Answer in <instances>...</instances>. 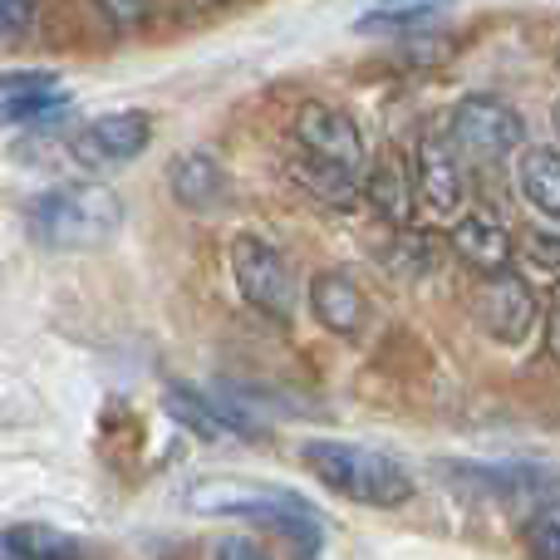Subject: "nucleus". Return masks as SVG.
Listing matches in <instances>:
<instances>
[{"mask_svg": "<svg viewBox=\"0 0 560 560\" xmlns=\"http://www.w3.org/2000/svg\"><path fill=\"white\" fill-rule=\"evenodd\" d=\"M300 467L315 477L319 487H329L335 497L354 506H378V512H398L413 497V477L384 447L345 443V438H310L300 443Z\"/></svg>", "mask_w": 560, "mask_h": 560, "instance_id": "nucleus-1", "label": "nucleus"}, {"mask_svg": "<svg viewBox=\"0 0 560 560\" xmlns=\"http://www.w3.org/2000/svg\"><path fill=\"white\" fill-rule=\"evenodd\" d=\"M30 232L49 246V252H94V246L114 242L124 226V197L108 183H74L39 192L25 207Z\"/></svg>", "mask_w": 560, "mask_h": 560, "instance_id": "nucleus-2", "label": "nucleus"}, {"mask_svg": "<svg viewBox=\"0 0 560 560\" xmlns=\"http://www.w3.org/2000/svg\"><path fill=\"white\" fill-rule=\"evenodd\" d=\"M197 512H212V516H242V522L256 526H271L280 532L300 556H315L319 541H325V522L310 502H300L295 492L285 487H256V482H202L192 492Z\"/></svg>", "mask_w": 560, "mask_h": 560, "instance_id": "nucleus-3", "label": "nucleus"}, {"mask_svg": "<svg viewBox=\"0 0 560 560\" xmlns=\"http://www.w3.org/2000/svg\"><path fill=\"white\" fill-rule=\"evenodd\" d=\"M443 128H447V143L457 148V158L467 167H497L522 153V143H526L522 114L506 98H492V94L457 98Z\"/></svg>", "mask_w": 560, "mask_h": 560, "instance_id": "nucleus-4", "label": "nucleus"}, {"mask_svg": "<svg viewBox=\"0 0 560 560\" xmlns=\"http://www.w3.org/2000/svg\"><path fill=\"white\" fill-rule=\"evenodd\" d=\"M232 280L256 315L276 319V325H290V319H295V310H300L295 271H290L285 252L271 246L266 236L242 232L232 242Z\"/></svg>", "mask_w": 560, "mask_h": 560, "instance_id": "nucleus-5", "label": "nucleus"}, {"mask_svg": "<svg viewBox=\"0 0 560 560\" xmlns=\"http://www.w3.org/2000/svg\"><path fill=\"white\" fill-rule=\"evenodd\" d=\"M408 177H413V202L423 207L428 217H457L467 202V163L457 158V148L447 143V128H423L413 143V163H408Z\"/></svg>", "mask_w": 560, "mask_h": 560, "instance_id": "nucleus-6", "label": "nucleus"}, {"mask_svg": "<svg viewBox=\"0 0 560 560\" xmlns=\"http://www.w3.org/2000/svg\"><path fill=\"white\" fill-rule=\"evenodd\" d=\"M148 138H153V118H148L143 108H118V114H98V118H89L84 128H74L69 153H74V163L89 167V173H114V167L133 163V158L143 153Z\"/></svg>", "mask_w": 560, "mask_h": 560, "instance_id": "nucleus-7", "label": "nucleus"}, {"mask_svg": "<svg viewBox=\"0 0 560 560\" xmlns=\"http://www.w3.org/2000/svg\"><path fill=\"white\" fill-rule=\"evenodd\" d=\"M472 319L497 345H522L536 325V290L516 271L482 276L472 290Z\"/></svg>", "mask_w": 560, "mask_h": 560, "instance_id": "nucleus-8", "label": "nucleus"}, {"mask_svg": "<svg viewBox=\"0 0 560 560\" xmlns=\"http://www.w3.org/2000/svg\"><path fill=\"white\" fill-rule=\"evenodd\" d=\"M295 148L305 158L345 167V173L364 167V133H359V124L345 108L325 104V98H305L295 108Z\"/></svg>", "mask_w": 560, "mask_h": 560, "instance_id": "nucleus-9", "label": "nucleus"}, {"mask_svg": "<svg viewBox=\"0 0 560 560\" xmlns=\"http://www.w3.org/2000/svg\"><path fill=\"white\" fill-rule=\"evenodd\" d=\"M305 305H310V315L319 319V329H329V335H339V339L359 335L364 319H369V295L359 290V280L345 276V271H315L310 276Z\"/></svg>", "mask_w": 560, "mask_h": 560, "instance_id": "nucleus-10", "label": "nucleus"}, {"mask_svg": "<svg viewBox=\"0 0 560 560\" xmlns=\"http://www.w3.org/2000/svg\"><path fill=\"white\" fill-rule=\"evenodd\" d=\"M453 252L472 266L477 276H497V271H512V256H516V242L497 217L487 212H467L453 222Z\"/></svg>", "mask_w": 560, "mask_h": 560, "instance_id": "nucleus-11", "label": "nucleus"}, {"mask_svg": "<svg viewBox=\"0 0 560 560\" xmlns=\"http://www.w3.org/2000/svg\"><path fill=\"white\" fill-rule=\"evenodd\" d=\"M447 477L463 487H472L477 497H502V502H512V497H541L556 487V472L541 463H477V467H447Z\"/></svg>", "mask_w": 560, "mask_h": 560, "instance_id": "nucleus-12", "label": "nucleus"}, {"mask_svg": "<svg viewBox=\"0 0 560 560\" xmlns=\"http://www.w3.org/2000/svg\"><path fill=\"white\" fill-rule=\"evenodd\" d=\"M167 192L187 212H212L226 197V167L212 153H177L167 163Z\"/></svg>", "mask_w": 560, "mask_h": 560, "instance_id": "nucleus-13", "label": "nucleus"}, {"mask_svg": "<svg viewBox=\"0 0 560 560\" xmlns=\"http://www.w3.org/2000/svg\"><path fill=\"white\" fill-rule=\"evenodd\" d=\"M359 192L369 197V207L378 212V222H388L394 232H408L413 226V177H408V163L404 158H378L369 183H359Z\"/></svg>", "mask_w": 560, "mask_h": 560, "instance_id": "nucleus-14", "label": "nucleus"}, {"mask_svg": "<svg viewBox=\"0 0 560 560\" xmlns=\"http://www.w3.org/2000/svg\"><path fill=\"white\" fill-rule=\"evenodd\" d=\"M516 187H522L532 212H541L546 222H560V148H522Z\"/></svg>", "mask_w": 560, "mask_h": 560, "instance_id": "nucleus-15", "label": "nucleus"}, {"mask_svg": "<svg viewBox=\"0 0 560 560\" xmlns=\"http://www.w3.org/2000/svg\"><path fill=\"white\" fill-rule=\"evenodd\" d=\"M0 546H5L15 560H84L79 536L59 532V526H45V522L5 526V532H0Z\"/></svg>", "mask_w": 560, "mask_h": 560, "instance_id": "nucleus-16", "label": "nucleus"}, {"mask_svg": "<svg viewBox=\"0 0 560 560\" xmlns=\"http://www.w3.org/2000/svg\"><path fill=\"white\" fill-rule=\"evenodd\" d=\"M290 177H295L310 197H319L325 207H354L359 197H364V192H359V173H345V167L319 163V158H305V153L295 158Z\"/></svg>", "mask_w": 560, "mask_h": 560, "instance_id": "nucleus-17", "label": "nucleus"}, {"mask_svg": "<svg viewBox=\"0 0 560 560\" xmlns=\"http://www.w3.org/2000/svg\"><path fill=\"white\" fill-rule=\"evenodd\" d=\"M163 404H167V413H173L177 423L187 428V433L202 438V443H222V438H232V433L222 428V418H217V408L207 404L202 394H192V388L167 384V388H163Z\"/></svg>", "mask_w": 560, "mask_h": 560, "instance_id": "nucleus-18", "label": "nucleus"}, {"mask_svg": "<svg viewBox=\"0 0 560 560\" xmlns=\"http://www.w3.org/2000/svg\"><path fill=\"white\" fill-rule=\"evenodd\" d=\"M443 5L447 0H378V5L359 20V30H418L428 15H438Z\"/></svg>", "mask_w": 560, "mask_h": 560, "instance_id": "nucleus-19", "label": "nucleus"}, {"mask_svg": "<svg viewBox=\"0 0 560 560\" xmlns=\"http://www.w3.org/2000/svg\"><path fill=\"white\" fill-rule=\"evenodd\" d=\"M388 271H398V276H408V280H418V276H428L438 266V246H433V236H418L413 226L408 232H398L394 242H388Z\"/></svg>", "mask_w": 560, "mask_h": 560, "instance_id": "nucleus-20", "label": "nucleus"}, {"mask_svg": "<svg viewBox=\"0 0 560 560\" xmlns=\"http://www.w3.org/2000/svg\"><path fill=\"white\" fill-rule=\"evenodd\" d=\"M522 541L532 560H560V502H541L532 522L522 526Z\"/></svg>", "mask_w": 560, "mask_h": 560, "instance_id": "nucleus-21", "label": "nucleus"}, {"mask_svg": "<svg viewBox=\"0 0 560 560\" xmlns=\"http://www.w3.org/2000/svg\"><path fill=\"white\" fill-rule=\"evenodd\" d=\"M35 0H0V35H30Z\"/></svg>", "mask_w": 560, "mask_h": 560, "instance_id": "nucleus-22", "label": "nucleus"}, {"mask_svg": "<svg viewBox=\"0 0 560 560\" xmlns=\"http://www.w3.org/2000/svg\"><path fill=\"white\" fill-rule=\"evenodd\" d=\"M94 5L104 10V20L118 25V30H133L138 20L148 15V0H94Z\"/></svg>", "mask_w": 560, "mask_h": 560, "instance_id": "nucleus-23", "label": "nucleus"}, {"mask_svg": "<svg viewBox=\"0 0 560 560\" xmlns=\"http://www.w3.org/2000/svg\"><path fill=\"white\" fill-rule=\"evenodd\" d=\"M212 560H271V551L261 541H252V536H226Z\"/></svg>", "mask_w": 560, "mask_h": 560, "instance_id": "nucleus-24", "label": "nucleus"}, {"mask_svg": "<svg viewBox=\"0 0 560 560\" xmlns=\"http://www.w3.org/2000/svg\"><path fill=\"white\" fill-rule=\"evenodd\" d=\"M0 84H5V94H49V89H55V79L49 74H5L0 79Z\"/></svg>", "mask_w": 560, "mask_h": 560, "instance_id": "nucleus-25", "label": "nucleus"}, {"mask_svg": "<svg viewBox=\"0 0 560 560\" xmlns=\"http://www.w3.org/2000/svg\"><path fill=\"white\" fill-rule=\"evenodd\" d=\"M546 345H551V354L560 359V310H551V315H546Z\"/></svg>", "mask_w": 560, "mask_h": 560, "instance_id": "nucleus-26", "label": "nucleus"}, {"mask_svg": "<svg viewBox=\"0 0 560 560\" xmlns=\"http://www.w3.org/2000/svg\"><path fill=\"white\" fill-rule=\"evenodd\" d=\"M551 124H556V138H560V98H556V108H551Z\"/></svg>", "mask_w": 560, "mask_h": 560, "instance_id": "nucleus-27", "label": "nucleus"}, {"mask_svg": "<svg viewBox=\"0 0 560 560\" xmlns=\"http://www.w3.org/2000/svg\"><path fill=\"white\" fill-rule=\"evenodd\" d=\"M551 310H560V280H556V290H551Z\"/></svg>", "mask_w": 560, "mask_h": 560, "instance_id": "nucleus-28", "label": "nucleus"}, {"mask_svg": "<svg viewBox=\"0 0 560 560\" xmlns=\"http://www.w3.org/2000/svg\"><path fill=\"white\" fill-rule=\"evenodd\" d=\"M556 59H560V49H556Z\"/></svg>", "mask_w": 560, "mask_h": 560, "instance_id": "nucleus-29", "label": "nucleus"}]
</instances>
